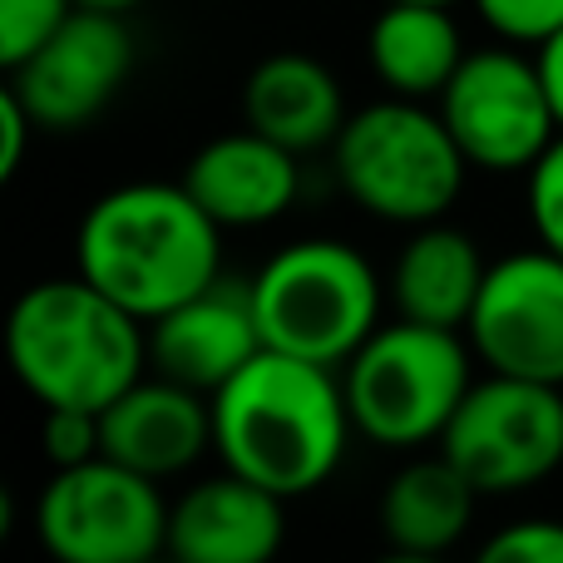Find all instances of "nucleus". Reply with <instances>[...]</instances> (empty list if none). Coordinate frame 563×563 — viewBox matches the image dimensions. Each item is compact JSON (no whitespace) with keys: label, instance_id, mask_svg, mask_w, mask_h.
Returning <instances> with one entry per match:
<instances>
[{"label":"nucleus","instance_id":"obj_20","mask_svg":"<svg viewBox=\"0 0 563 563\" xmlns=\"http://www.w3.org/2000/svg\"><path fill=\"white\" fill-rule=\"evenodd\" d=\"M75 10V0H0V65H25Z\"/></svg>","mask_w":563,"mask_h":563},{"label":"nucleus","instance_id":"obj_16","mask_svg":"<svg viewBox=\"0 0 563 563\" xmlns=\"http://www.w3.org/2000/svg\"><path fill=\"white\" fill-rule=\"evenodd\" d=\"M243 119L247 129L277 139L291 154H317V148L336 144L351 114L341 79L321 59L301 55V49H277V55L257 59L247 75Z\"/></svg>","mask_w":563,"mask_h":563},{"label":"nucleus","instance_id":"obj_1","mask_svg":"<svg viewBox=\"0 0 563 563\" xmlns=\"http://www.w3.org/2000/svg\"><path fill=\"white\" fill-rule=\"evenodd\" d=\"M213 455L223 470L301 499L341 470L351 445V406L336 366L263 346L213 390Z\"/></svg>","mask_w":563,"mask_h":563},{"label":"nucleus","instance_id":"obj_7","mask_svg":"<svg viewBox=\"0 0 563 563\" xmlns=\"http://www.w3.org/2000/svg\"><path fill=\"white\" fill-rule=\"evenodd\" d=\"M168 515L158 479L95 455L49 475L35 499V539L59 563H148L168 549Z\"/></svg>","mask_w":563,"mask_h":563},{"label":"nucleus","instance_id":"obj_24","mask_svg":"<svg viewBox=\"0 0 563 563\" xmlns=\"http://www.w3.org/2000/svg\"><path fill=\"white\" fill-rule=\"evenodd\" d=\"M485 563H563V525L559 519H519L505 525L479 549Z\"/></svg>","mask_w":563,"mask_h":563},{"label":"nucleus","instance_id":"obj_13","mask_svg":"<svg viewBox=\"0 0 563 563\" xmlns=\"http://www.w3.org/2000/svg\"><path fill=\"white\" fill-rule=\"evenodd\" d=\"M104 455L148 479L188 475L213 450V400L168 376H139L114 406L99 410Z\"/></svg>","mask_w":563,"mask_h":563},{"label":"nucleus","instance_id":"obj_6","mask_svg":"<svg viewBox=\"0 0 563 563\" xmlns=\"http://www.w3.org/2000/svg\"><path fill=\"white\" fill-rule=\"evenodd\" d=\"M380 301L386 287L376 267L341 238L287 243L253 277V307L267 346L336 371L380 327Z\"/></svg>","mask_w":563,"mask_h":563},{"label":"nucleus","instance_id":"obj_3","mask_svg":"<svg viewBox=\"0 0 563 563\" xmlns=\"http://www.w3.org/2000/svg\"><path fill=\"white\" fill-rule=\"evenodd\" d=\"M5 351L40 406L104 410L144 376L148 327L89 277H49L10 307Z\"/></svg>","mask_w":563,"mask_h":563},{"label":"nucleus","instance_id":"obj_8","mask_svg":"<svg viewBox=\"0 0 563 563\" xmlns=\"http://www.w3.org/2000/svg\"><path fill=\"white\" fill-rule=\"evenodd\" d=\"M440 450L479 495H519L563 465V386L485 371L460 400Z\"/></svg>","mask_w":563,"mask_h":563},{"label":"nucleus","instance_id":"obj_2","mask_svg":"<svg viewBox=\"0 0 563 563\" xmlns=\"http://www.w3.org/2000/svg\"><path fill=\"white\" fill-rule=\"evenodd\" d=\"M75 267L139 321L223 277V228L178 184H124L89 203L75 233Z\"/></svg>","mask_w":563,"mask_h":563},{"label":"nucleus","instance_id":"obj_27","mask_svg":"<svg viewBox=\"0 0 563 563\" xmlns=\"http://www.w3.org/2000/svg\"><path fill=\"white\" fill-rule=\"evenodd\" d=\"M75 5H85V10H109V15H129V10H139L144 0H75Z\"/></svg>","mask_w":563,"mask_h":563},{"label":"nucleus","instance_id":"obj_28","mask_svg":"<svg viewBox=\"0 0 563 563\" xmlns=\"http://www.w3.org/2000/svg\"><path fill=\"white\" fill-rule=\"evenodd\" d=\"M426 5H460V0H426Z\"/></svg>","mask_w":563,"mask_h":563},{"label":"nucleus","instance_id":"obj_9","mask_svg":"<svg viewBox=\"0 0 563 563\" xmlns=\"http://www.w3.org/2000/svg\"><path fill=\"white\" fill-rule=\"evenodd\" d=\"M519 49L509 40L499 49H470L435 99L460 154L479 174H529L563 134L539 55Z\"/></svg>","mask_w":563,"mask_h":563},{"label":"nucleus","instance_id":"obj_18","mask_svg":"<svg viewBox=\"0 0 563 563\" xmlns=\"http://www.w3.org/2000/svg\"><path fill=\"white\" fill-rule=\"evenodd\" d=\"M479 489L465 479V470L440 450L400 465L380 489V534L400 559H435L465 539L475 525Z\"/></svg>","mask_w":563,"mask_h":563},{"label":"nucleus","instance_id":"obj_5","mask_svg":"<svg viewBox=\"0 0 563 563\" xmlns=\"http://www.w3.org/2000/svg\"><path fill=\"white\" fill-rule=\"evenodd\" d=\"M336 184L356 208L396 228L440 223L465 194L470 158L426 99H376L331 144Z\"/></svg>","mask_w":563,"mask_h":563},{"label":"nucleus","instance_id":"obj_23","mask_svg":"<svg viewBox=\"0 0 563 563\" xmlns=\"http://www.w3.org/2000/svg\"><path fill=\"white\" fill-rule=\"evenodd\" d=\"M40 445H45V460L55 470L85 465V460L104 455V440H99V410L45 406V420H40Z\"/></svg>","mask_w":563,"mask_h":563},{"label":"nucleus","instance_id":"obj_12","mask_svg":"<svg viewBox=\"0 0 563 563\" xmlns=\"http://www.w3.org/2000/svg\"><path fill=\"white\" fill-rule=\"evenodd\" d=\"M263 327L253 307V282L218 277L198 297L178 301L158 321H148V366L168 380L213 396L263 351Z\"/></svg>","mask_w":563,"mask_h":563},{"label":"nucleus","instance_id":"obj_15","mask_svg":"<svg viewBox=\"0 0 563 563\" xmlns=\"http://www.w3.org/2000/svg\"><path fill=\"white\" fill-rule=\"evenodd\" d=\"M301 154L257 129L218 134L188 158L184 188L208 208L218 228H267L297 203Z\"/></svg>","mask_w":563,"mask_h":563},{"label":"nucleus","instance_id":"obj_22","mask_svg":"<svg viewBox=\"0 0 563 563\" xmlns=\"http://www.w3.org/2000/svg\"><path fill=\"white\" fill-rule=\"evenodd\" d=\"M485 25L509 45L539 49L563 30V0H475Z\"/></svg>","mask_w":563,"mask_h":563},{"label":"nucleus","instance_id":"obj_10","mask_svg":"<svg viewBox=\"0 0 563 563\" xmlns=\"http://www.w3.org/2000/svg\"><path fill=\"white\" fill-rule=\"evenodd\" d=\"M465 336L485 371L563 386V257L539 243L489 263Z\"/></svg>","mask_w":563,"mask_h":563},{"label":"nucleus","instance_id":"obj_26","mask_svg":"<svg viewBox=\"0 0 563 563\" xmlns=\"http://www.w3.org/2000/svg\"><path fill=\"white\" fill-rule=\"evenodd\" d=\"M534 55H539V69H544L549 99H554V114H559V129H563V30H559L554 40H544Z\"/></svg>","mask_w":563,"mask_h":563},{"label":"nucleus","instance_id":"obj_4","mask_svg":"<svg viewBox=\"0 0 563 563\" xmlns=\"http://www.w3.org/2000/svg\"><path fill=\"white\" fill-rule=\"evenodd\" d=\"M475 346L455 327L380 321L341 366L356 435L380 450H420L445 435L475 386Z\"/></svg>","mask_w":563,"mask_h":563},{"label":"nucleus","instance_id":"obj_17","mask_svg":"<svg viewBox=\"0 0 563 563\" xmlns=\"http://www.w3.org/2000/svg\"><path fill=\"white\" fill-rule=\"evenodd\" d=\"M485 277L489 263L479 257V243L440 218V223L410 228L390 267V301H396V317L465 331Z\"/></svg>","mask_w":563,"mask_h":563},{"label":"nucleus","instance_id":"obj_14","mask_svg":"<svg viewBox=\"0 0 563 563\" xmlns=\"http://www.w3.org/2000/svg\"><path fill=\"white\" fill-rule=\"evenodd\" d=\"M287 539V499L238 470L198 479L174 499L168 554L184 563H267Z\"/></svg>","mask_w":563,"mask_h":563},{"label":"nucleus","instance_id":"obj_11","mask_svg":"<svg viewBox=\"0 0 563 563\" xmlns=\"http://www.w3.org/2000/svg\"><path fill=\"white\" fill-rule=\"evenodd\" d=\"M129 69H134V35L124 15L79 5L25 65L10 69V85L30 104L40 129L65 134L89 124L119 95Z\"/></svg>","mask_w":563,"mask_h":563},{"label":"nucleus","instance_id":"obj_21","mask_svg":"<svg viewBox=\"0 0 563 563\" xmlns=\"http://www.w3.org/2000/svg\"><path fill=\"white\" fill-rule=\"evenodd\" d=\"M525 184V203H529V223L534 238L549 253L563 257V134L539 154V164L529 168Z\"/></svg>","mask_w":563,"mask_h":563},{"label":"nucleus","instance_id":"obj_19","mask_svg":"<svg viewBox=\"0 0 563 563\" xmlns=\"http://www.w3.org/2000/svg\"><path fill=\"white\" fill-rule=\"evenodd\" d=\"M465 55L470 49L450 5H426V0H386L366 35L371 69L400 99H440Z\"/></svg>","mask_w":563,"mask_h":563},{"label":"nucleus","instance_id":"obj_25","mask_svg":"<svg viewBox=\"0 0 563 563\" xmlns=\"http://www.w3.org/2000/svg\"><path fill=\"white\" fill-rule=\"evenodd\" d=\"M30 129L35 124V114H30V104L15 95V85L0 89V178H15L20 164H25V144H30Z\"/></svg>","mask_w":563,"mask_h":563}]
</instances>
